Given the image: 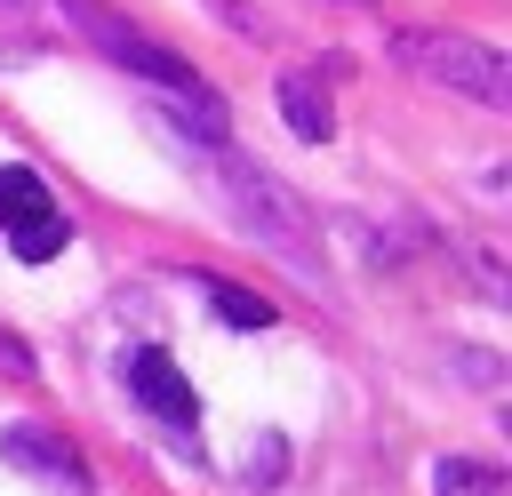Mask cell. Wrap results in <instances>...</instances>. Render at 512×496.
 <instances>
[{
  "label": "cell",
  "instance_id": "1",
  "mask_svg": "<svg viewBox=\"0 0 512 496\" xmlns=\"http://www.w3.org/2000/svg\"><path fill=\"white\" fill-rule=\"evenodd\" d=\"M64 16H72V24H80V32H88V40H96V48L120 64V72H136L144 88H160V96H168V104L192 120V136H200L208 152L232 136V120H224V96H216V88H208V80H200V72H192L176 48L144 40L136 24H120V16H112V8H96V0H64Z\"/></svg>",
  "mask_w": 512,
  "mask_h": 496
},
{
  "label": "cell",
  "instance_id": "2",
  "mask_svg": "<svg viewBox=\"0 0 512 496\" xmlns=\"http://www.w3.org/2000/svg\"><path fill=\"white\" fill-rule=\"evenodd\" d=\"M384 48H392V64H408V72H416V80H432V88H456V96H472V104H488V112H504V104H512V64H504L488 40H472V32L400 24Z\"/></svg>",
  "mask_w": 512,
  "mask_h": 496
},
{
  "label": "cell",
  "instance_id": "3",
  "mask_svg": "<svg viewBox=\"0 0 512 496\" xmlns=\"http://www.w3.org/2000/svg\"><path fill=\"white\" fill-rule=\"evenodd\" d=\"M216 176H224V200H232L240 232H256L264 248H280L296 272H312V280H320V256H312V224H304L296 192H288V184H272L264 168H248L232 144H216Z\"/></svg>",
  "mask_w": 512,
  "mask_h": 496
},
{
  "label": "cell",
  "instance_id": "4",
  "mask_svg": "<svg viewBox=\"0 0 512 496\" xmlns=\"http://www.w3.org/2000/svg\"><path fill=\"white\" fill-rule=\"evenodd\" d=\"M0 232H8V248L24 256V264H48L64 240H72V224L56 216V200H48V184L32 176V168H0Z\"/></svg>",
  "mask_w": 512,
  "mask_h": 496
},
{
  "label": "cell",
  "instance_id": "5",
  "mask_svg": "<svg viewBox=\"0 0 512 496\" xmlns=\"http://www.w3.org/2000/svg\"><path fill=\"white\" fill-rule=\"evenodd\" d=\"M120 384H128V392H136V400H144L160 424H200V392L184 384V368H176L160 344L128 352V360H120Z\"/></svg>",
  "mask_w": 512,
  "mask_h": 496
},
{
  "label": "cell",
  "instance_id": "6",
  "mask_svg": "<svg viewBox=\"0 0 512 496\" xmlns=\"http://www.w3.org/2000/svg\"><path fill=\"white\" fill-rule=\"evenodd\" d=\"M0 456H8L16 472L48 480V488L88 496V464H80V456H72V440H64V432H48V424H8V432H0Z\"/></svg>",
  "mask_w": 512,
  "mask_h": 496
},
{
  "label": "cell",
  "instance_id": "7",
  "mask_svg": "<svg viewBox=\"0 0 512 496\" xmlns=\"http://www.w3.org/2000/svg\"><path fill=\"white\" fill-rule=\"evenodd\" d=\"M280 120L304 136V144H328L336 136V112H328V88L312 72H280Z\"/></svg>",
  "mask_w": 512,
  "mask_h": 496
},
{
  "label": "cell",
  "instance_id": "8",
  "mask_svg": "<svg viewBox=\"0 0 512 496\" xmlns=\"http://www.w3.org/2000/svg\"><path fill=\"white\" fill-rule=\"evenodd\" d=\"M208 304H216V320H224V328H240V336L272 328V304H264V296H248V288H232V280H208Z\"/></svg>",
  "mask_w": 512,
  "mask_h": 496
},
{
  "label": "cell",
  "instance_id": "9",
  "mask_svg": "<svg viewBox=\"0 0 512 496\" xmlns=\"http://www.w3.org/2000/svg\"><path fill=\"white\" fill-rule=\"evenodd\" d=\"M432 496H504V472H496V464L448 456V464H432Z\"/></svg>",
  "mask_w": 512,
  "mask_h": 496
},
{
  "label": "cell",
  "instance_id": "10",
  "mask_svg": "<svg viewBox=\"0 0 512 496\" xmlns=\"http://www.w3.org/2000/svg\"><path fill=\"white\" fill-rule=\"evenodd\" d=\"M256 448H264V456H248V464H240V480H280V440L264 432Z\"/></svg>",
  "mask_w": 512,
  "mask_h": 496
},
{
  "label": "cell",
  "instance_id": "11",
  "mask_svg": "<svg viewBox=\"0 0 512 496\" xmlns=\"http://www.w3.org/2000/svg\"><path fill=\"white\" fill-rule=\"evenodd\" d=\"M0 368H16V376H32V352H24L16 336H0Z\"/></svg>",
  "mask_w": 512,
  "mask_h": 496
},
{
  "label": "cell",
  "instance_id": "12",
  "mask_svg": "<svg viewBox=\"0 0 512 496\" xmlns=\"http://www.w3.org/2000/svg\"><path fill=\"white\" fill-rule=\"evenodd\" d=\"M16 56H32V48L24 40H0V64H16Z\"/></svg>",
  "mask_w": 512,
  "mask_h": 496
}]
</instances>
